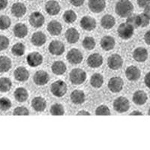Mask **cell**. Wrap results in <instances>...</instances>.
<instances>
[{"instance_id": "obj_42", "label": "cell", "mask_w": 150, "mask_h": 150, "mask_svg": "<svg viewBox=\"0 0 150 150\" xmlns=\"http://www.w3.org/2000/svg\"><path fill=\"white\" fill-rule=\"evenodd\" d=\"M96 115L97 116H110V110L108 106L100 105L96 108Z\"/></svg>"}, {"instance_id": "obj_40", "label": "cell", "mask_w": 150, "mask_h": 150, "mask_svg": "<svg viewBox=\"0 0 150 150\" xmlns=\"http://www.w3.org/2000/svg\"><path fill=\"white\" fill-rule=\"evenodd\" d=\"M11 19L6 15L0 16V29L5 30L11 26Z\"/></svg>"}, {"instance_id": "obj_18", "label": "cell", "mask_w": 150, "mask_h": 150, "mask_svg": "<svg viewBox=\"0 0 150 150\" xmlns=\"http://www.w3.org/2000/svg\"><path fill=\"white\" fill-rule=\"evenodd\" d=\"M11 13L12 14L16 17H23L26 13V7L22 2H15L13 4L11 7Z\"/></svg>"}, {"instance_id": "obj_27", "label": "cell", "mask_w": 150, "mask_h": 150, "mask_svg": "<svg viewBox=\"0 0 150 150\" xmlns=\"http://www.w3.org/2000/svg\"><path fill=\"white\" fill-rule=\"evenodd\" d=\"M62 26L57 21H51L47 25V31L52 35H59L62 33Z\"/></svg>"}, {"instance_id": "obj_21", "label": "cell", "mask_w": 150, "mask_h": 150, "mask_svg": "<svg viewBox=\"0 0 150 150\" xmlns=\"http://www.w3.org/2000/svg\"><path fill=\"white\" fill-rule=\"evenodd\" d=\"M71 100L72 103L74 104H82L85 102L86 101V95L83 91L78 90H74L71 93Z\"/></svg>"}, {"instance_id": "obj_28", "label": "cell", "mask_w": 150, "mask_h": 150, "mask_svg": "<svg viewBox=\"0 0 150 150\" xmlns=\"http://www.w3.org/2000/svg\"><path fill=\"white\" fill-rule=\"evenodd\" d=\"M14 34L18 38H23L28 34V28L25 24L20 23L14 27Z\"/></svg>"}, {"instance_id": "obj_31", "label": "cell", "mask_w": 150, "mask_h": 150, "mask_svg": "<svg viewBox=\"0 0 150 150\" xmlns=\"http://www.w3.org/2000/svg\"><path fill=\"white\" fill-rule=\"evenodd\" d=\"M52 71L56 75H62L67 70V67L63 62L56 61L51 66Z\"/></svg>"}, {"instance_id": "obj_51", "label": "cell", "mask_w": 150, "mask_h": 150, "mask_svg": "<svg viewBox=\"0 0 150 150\" xmlns=\"http://www.w3.org/2000/svg\"><path fill=\"white\" fill-rule=\"evenodd\" d=\"M77 116H84V115H86V116H89L90 112L86 110H80L77 112Z\"/></svg>"}, {"instance_id": "obj_9", "label": "cell", "mask_w": 150, "mask_h": 150, "mask_svg": "<svg viewBox=\"0 0 150 150\" xmlns=\"http://www.w3.org/2000/svg\"><path fill=\"white\" fill-rule=\"evenodd\" d=\"M26 62L30 67H33V68L38 67L42 64L43 56L38 52H32L28 54L26 57Z\"/></svg>"}, {"instance_id": "obj_38", "label": "cell", "mask_w": 150, "mask_h": 150, "mask_svg": "<svg viewBox=\"0 0 150 150\" xmlns=\"http://www.w3.org/2000/svg\"><path fill=\"white\" fill-rule=\"evenodd\" d=\"M63 19L67 23H72L77 20V14L74 11L68 10L64 13Z\"/></svg>"}, {"instance_id": "obj_54", "label": "cell", "mask_w": 150, "mask_h": 150, "mask_svg": "<svg viewBox=\"0 0 150 150\" xmlns=\"http://www.w3.org/2000/svg\"><path fill=\"white\" fill-rule=\"evenodd\" d=\"M29 1H32V0H29Z\"/></svg>"}, {"instance_id": "obj_39", "label": "cell", "mask_w": 150, "mask_h": 150, "mask_svg": "<svg viewBox=\"0 0 150 150\" xmlns=\"http://www.w3.org/2000/svg\"><path fill=\"white\" fill-rule=\"evenodd\" d=\"M82 45L86 50H92L96 47V41L92 37H86L83 41Z\"/></svg>"}, {"instance_id": "obj_20", "label": "cell", "mask_w": 150, "mask_h": 150, "mask_svg": "<svg viewBox=\"0 0 150 150\" xmlns=\"http://www.w3.org/2000/svg\"><path fill=\"white\" fill-rule=\"evenodd\" d=\"M101 47L102 49L105 51H109L114 48L115 45H116V41L115 39L112 36L106 35L102 38V39L101 40L100 42Z\"/></svg>"}, {"instance_id": "obj_53", "label": "cell", "mask_w": 150, "mask_h": 150, "mask_svg": "<svg viewBox=\"0 0 150 150\" xmlns=\"http://www.w3.org/2000/svg\"><path fill=\"white\" fill-rule=\"evenodd\" d=\"M149 12H150V10H149V5H146L145 8H144V12L143 13H145V14H148V15H149Z\"/></svg>"}, {"instance_id": "obj_12", "label": "cell", "mask_w": 150, "mask_h": 150, "mask_svg": "<svg viewBox=\"0 0 150 150\" xmlns=\"http://www.w3.org/2000/svg\"><path fill=\"white\" fill-rule=\"evenodd\" d=\"M34 83L38 86H44L50 80V76L46 71L42 70L38 71L33 77Z\"/></svg>"}, {"instance_id": "obj_8", "label": "cell", "mask_w": 150, "mask_h": 150, "mask_svg": "<svg viewBox=\"0 0 150 150\" xmlns=\"http://www.w3.org/2000/svg\"><path fill=\"white\" fill-rule=\"evenodd\" d=\"M123 59L119 54H112L108 59V65L111 70H119L122 67Z\"/></svg>"}, {"instance_id": "obj_33", "label": "cell", "mask_w": 150, "mask_h": 150, "mask_svg": "<svg viewBox=\"0 0 150 150\" xmlns=\"http://www.w3.org/2000/svg\"><path fill=\"white\" fill-rule=\"evenodd\" d=\"M103 83H104V77L101 74L96 73L91 77L90 84L94 88H96V89L101 88Z\"/></svg>"}, {"instance_id": "obj_30", "label": "cell", "mask_w": 150, "mask_h": 150, "mask_svg": "<svg viewBox=\"0 0 150 150\" xmlns=\"http://www.w3.org/2000/svg\"><path fill=\"white\" fill-rule=\"evenodd\" d=\"M14 96L15 99L18 102H24L29 98V93H28L27 90L23 87H19L16 90L14 91Z\"/></svg>"}, {"instance_id": "obj_29", "label": "cell", "mask_w": 150, "mask_h": 150, "mask_svg": "<svg viewBox=\"0 0 150 150\" xmlns=\"http://www.w3.org/2000/svg\"><path fill=\"white\" fill-rule=\"evenodd\" d=\"M116 24V20L111 14H105L101 20V25L104 29H110Z\"/></svg>"}, {"instance_id": "obj_14", "label": "cell", "mask_w": 150, "mask_h": 150, "mask_svg": "<svg viewBox=\"0 0 150 150\" xmlns=\"http://www.w3.org/2000/svg\"><path fill=\"white\" fill-rule=\"evenodd\" d=\"M103 64V57L99 53H92L87 59V65L90 68H96Z\"/></svg>"}, {"instance_id": "obj_16", "label": "cell", "mask_w": 150, "mask_h": 150, "mask_svg": "<svg viewBox=\"0 0 150 150\" xmlns=\"http://www.w3.org/2000/svg\"><path fill=\"white\" fill-rule=\"evenodd\" d=\"M45 10L48 14L55 16L59 13L61 7L58 2H56L55 0H50L45 5Z\"/></svg>"}, {"instance_id": "obj_34", "label": "cell", "mask_w": 150, "mask_h": 150, "mask_svg": "<svg viewBox=\"0 0 150 150\" xmlns=\"http://www.w3.org/2000/svg\"><path fill=\"white\" fill-rule=\"evenodd\" d=\"M12 86V83L8 77H1L0 78V92H8Z\"/></svg>"}, {"instance_id": "obj_4", "label": "cell", "mask_w": 150, "mask_h": 150, "mask_svg": "<svg viewBox=\"0 0 150 150\" xmlns=\"http://www.w3.org/2000/svg\"><path fill=\"white\" fill-rule=\"evenodd\" d=\"M134 28L127 23L120 24L117 29L119 36L123 40L130 39L134 35Z\"/></svg>"}, {"instance_id": "obj_45", "label": "cell", "mask_w": 150, "mask_h": 150, "mask_svg": "<svg viewBox=\"0 0 150 150\" xmlns=\"http://www.w3.org/2000/svg\"><path fill=\"white\" fill-rule=\"evenodd\" d=\"M8 38L5 35H0V51H3L7 49L9 46Z\"/></svg>"}, {"instance_id": "obj_15", "label": "cell", "mask_w": 150, "mask_h": 150, "mask_svg": "<svg viewBox=\"0 0 150 150\" xmlns=\"http://www.w3.org/2000/svg\"><path fill=\"white\" fill-rule=\"evenodd\" d=\"M89 8L93 13H100L105 9V0H89Z\"/></svg>"}, {"instance_id": "obj_13", "label": "cell", "mask_w": 150, "mask_h": 150, "mask_svg": "<svg viewBox=\"0 0 150 150\" xmlns=\"http://www.w3.org/2000/svg\"><path fill=\"white\" fill-rule=\"evenodd\" d=\"M80 26L86 31H92L96 27V21L90 16H85L80 21Z\"/></svg>"}, {"instance_id": "obj_19", "label": "cell", "mask_w": 150, "mask_h": 150, "mask_svg": "<svg viewBox=\"0 0 150 150\" xmlns=\"http://www.w3.org/2000/svg\"><path fill=\"white\" fill-rule=\"evenodd\" d=\"M140 71L138 68L134 65H131L127 68L125 71V76L130 81H137L140 77Z\"/></svg>"}, {"instance_id": "obj_52", "label": "cell", "mask_w": 150, "mask_h": 150, "mask_svg": "<svg viewBox=\"0 0 150 150\" xmlns=\"http://www.w3.org/2000/svg\"><path fill=\"white\" fill-rule=\"evenodd\" d=\"M129 115L130 116H143V114L140 112V111L134 110V111H132Z\"/></svg>"}, {"instance_id": "obj_5", "label": "cell", "mask_w": 150, "mask_h": 150, "mask_svg": "<svg viewBox=\"0 0 150 150\" xmlns=\"http://www.w3.org/2000/svg\"><path fill=\"white\" fill-rule=\"evenodd\" d=\"M113 109L118 112H125L129 110L130 103L128 99L125 97H119L113 101Z\"/></svg>"}, {"instance_id": "obj_2", "label": "cell", "mask_w": 150, "mask_h": 150, "mask_svg": "<svg viewBox=\"0 0 150 150\" xmlns=\"http://www.w3.org/2000/svg\"><path fill=\"white\" fill-rule=\"evenodd\" d=\"M70 81L74 85H80L86 80L87 75L85 71L81 68H74L69 74Z\"/></svg>"}, {"instance_id": "obj_7", "label": "cell", "mask_w": 150, "mask_h": 150, "mask_svg": "<svg viewBox=\"0 0 150 150\" xmlns=\"http://www.w3.org/2000/svg\"><path fill=\"white\" fill-rule=\"evenodd\" d=\"M83 59V57L82 53L78 49L73 48V49L70 50L67 54V59L71 64H73V65H77V64L81 63Z\"/></svg>"}, {"instance_id": "obj_26", "label": "cell", "mask_w": 150, "mask_h": 150, "mask_svg": "<svg viewBox=\"0 0 150 150\" xmlns=\"http://www.w3.org/2000/svg\"><path fill=\"white\" fill-rule=\"evenodd\" d=\"M65 38L69 44H75L80 38V33L75 28H69L65 33Z\"/></svg>"}, {"instance_id": "obj_11", "label": "cell", "mask_w": 150, "mask_h": 150, "mask_svg": "<svg viewBox=\"0 0 150 150\" xmlns=\"http://www.w3.org/2000/svg\"><path fill=\"white\" fill-rule=\"evenodd\" d=\"M48 49L51 54L60 56V55L63 54V53L65 52V45L61 41L55 40V41H52L50 42Z\"/></svg>"}, {"instance_id": "obj_36", "label": "cell", "mask_w": 150, "mask_h": 150, "mask_svg": "<svg viewBox=\"0 0 150 150\" xmlns=\"http://www.w3.org/2000/svg\"><path fill=\"white\" fill-rule=\"evenodd\" d=\"M50 111L53 116H63L65 114V109L61 104H53Z\"/></svg>"}, {"instance_id": "obj_23", "label": "cell", "mask_w": 150, "mask_h": 150, "mask_svg": "<svg viewBox=\"0 0 150 150\" xmlns=\"http://www.w3.org/2000/svg\"><path fill=\"white\" fill-rule=\"evenodd\" d=\"M133 57L138 62H144L148 59V51L144 47H137L134 51Z\"/></svg>"}, {"instance_id": "obj_32", "label": "cell", "mask_w": 150, "mask_h": 150, "mask_svg": "<svg viewBox=\"0 0 150 150\" xmlns=\"http://www.w3.org/2000/svg\"><path fill=\"white\" fill-rule=\"evenodd\" d=\"M11 68V60L6 56H0V73L8 71Z\"/></svg>"}, {"instance_id": "obj_43", "label": "cell", "mask_w": 150, "mask_h": 150, "mask_svg": "<svg viewBox=\"0 0 150 150\" xmlns=\"http://www.w3.org/2000/svg\"><path fill=\"white\" fill-rule=\"evenodd\" d=\"M13 114L14 116H28L29 112L26 107H17L14 110Z\"/></svg>"}, {"instance_id": "obj_35", "label": "cell", "mask_w": 150, "mask_h": 150, "mask_svg": "<svg viewBox=\"0 0 150 150\" xmlns=\"http://www.w3.org/2000/svg\"><path fill=\"white\" fill-rule=\"evenodd\" d=\"M26 51V47L22 43H17L11 48L12 54L15 56H22Z\"/></svg>"}, {"instance_id": "obj_49", "label": "cell", "mask_w": 150, "mask_h": 150, "mask_svg": "<svg viewBox=\"0 0 150 150\" xmlns=\"http://www.w3.org/2000/svg\"><path fill=\"white\" fill-rule=\"evenodd\" d=\"M144 40H145L146 43L147 45H150V32L148 31L144 35Z\"/></svg>"}, {"instance_id": "obj_50", "label": "cell", "mask_w": 150, "mask_h": 150, "mask_svg": "<svg viewBox=\"0 0 150 150\" xmlns=\"http://www.w3.org/2000/svg\"><path fill=\"white\" fill-rule=\"evenodd\" d=\"M144 83H145L147 88H149V72H148L146 74L145 78H144Z\"/></svg>"}, {"instance_id": "obj_47", "label": "cell", "mask_w": 150, "mask_h": 150, "mask_svg": "<svg viewBox=\"0 0 150 150\" xmlns=\"http://www.w3.org/2000/svg\"><path fill=\"white\" fill-rule=\"evenodd\" d=\"M150 0H137V2L140 8H145L146 5H149Z\"/></svg>"}, {"instance_id": "obj_3", "label": "cell", "mask_w": 150, "mask_h": 150, "mask_svg": "<svg viewBox=\"0 0 150 150\" xmlns=\"http://www.w3.org/2000/svg\"><path fill=\"white\" fill-rule=\"evenodd\" d=\"M50 90L52 94L56 97H62L66 94L68 90V86L63 80H56L50 86Z\"/></svg>"}, {"instance_id": "obj_25", "label": "cell", "mask_w": 150, "mask_h": 150, "mask_svg": "<svg viewBox=\"0 0 150 150\" xmlns=\"http://www.w3.org/2000/svg\"><path fill=\"white\" fill-rule=\"evenodd\" d=\"M148 100L147 94L144 91L138 90L134 93L133 95V101L135 104L139 106L143 105L146 104Z\"/></svg>"}, {"instance_id": "obj_37", "label": "cell", "mask_w": 150, "mask_h": 150, "mask_svg": "<svg viewBox=\"0 0 150 150\" xmlns=\"http://www.w3.org/2000/svg\"><path fill=\"white\" fill-rule=\"evenodd\" d=\"M127 19L126 23H128L129 25H131L134 29H137L140 26V18H139V15H137V14H131V15H129Z\"/></svg>"}, {"instance_id": "obj_10", "label": "cell", "mask_w": 150, "mask_h": 150, "mask_svg": "<svg viewBox=\"0 0 150 150\" xmlns=\"http://www.w3.org/2000/svg\"><path fill=\"white\" fill-rule=\"evenodd\" d=\"M29 23L35 28H40L44 25L45 22V17L40 12H33L29 17Z\"/></svg>"}, {"instance_id": "obj_48", "label": "cell", "mask_w": 150, "mask_h": 150, "mask_svg": "<svg viewBox=\"0 0 150 150\" xmlns=\"http://www.w3.org/2000/svg\"><path fill=\"white\" fill-rule=\"evenodd\" d=\"M8 0H0V10H4L8 5Z\"/></svg>"}, {"instance_id": "obj_17", "label": "cell", "mask_w": 150, "mask_h": 150, "mask_svg": "<svg viewBox=\"0 0 150 150\" xmlns=\"http://www.w3.org/2000/svg\"><path fill=\"white\" fill-rule=\"evenodd\" d=\"M14 78L20 82H25L29 80V73L28 70L24 67H18L14 72Z\"/></svg>"}, {"instance_id": "obj_6", "label": "cell", "mask_w": 150, "mask_h": 150, "mask_svg": "<svg viewBox=\"0 0 150 150\" xmlns=\"http://www.w3.org/2000/svg\"><path fill=\"white\" fill-rule=\"evenodd\" d=\"M123 86H124V81L121 77H113L109 80L108 86L111 92L118 93L122 90Z\"/></svg>"}, {"instance_id": "obj_24", "label": "cell", "mask_w": 150, "mask_h": 150, "mask_svg": "<svg viewBox=\"0 0 150 150\" xmlns=\"http://www.w3.org/2000/svg\"><path fill=\"white\" fill-rule=\"evenodd\" d=\"M47 37L45 33L41 32H36L32 36L31 41L33 43V45L36 47H41L44 45L46 43Z\"/></svg>"}, {"instance_id": "obj_44", "label": "cell", "mask_w": 150, "mask_h": 150, "mask_svg": "<svg viewBox=\"0 0 150 150\" xmlns=\"http://www.w3.org/2000/svg\"><path fill=\"white\" fill-rule=\"evenodd\" d=\"M140 18V26L141 27H146L149 24V15L145 14V13H142L139 15Z\"/></svg>"}, {"instance_id": "obj_22", "label": "cell", "mask_w": 150, "mask_h": 150, "mask_svg": "<svg viewBox=\"0 0 150 150\" xmlns=\"http://www.w3.org/2000/svg\"><path fill=\"white\" fill-rule=\"evenodd\" d=\"M32 107L37 112H43L47 107V101L42 97H35L32 101Z\"/></svg>"}, {"instance_id": "obj_41", "label": "cell", "mask_w": 150, "mask_h": 150, "mask_svg": "<svg viewBox=\"0 0 150 150\" xmlns=\"http://www.w3.org/2000/svg\"><path fill=\"white\" fill-rule=\"evenodd\" d=\"M11 101L8 98H0V110L2 111H7L11 108Z\"/></svg>"}, {"instance_id": "obj_46", "label": "cell", "mask_w": 150, "mask_h": 150, "mask_svg": "<svg viewBox=\"0 0 150 150\" xmlns=\"http://www.w3.org/2000/svg\"><path fill=\"white\" fill-rule=\"evenodd\" d=\"M84 1L85 0H70V2L75 7H80L84 3Z\"/></svg>"}, {"instance_id": "obj_1", "label": "cell", "mask_w": 150, "mask_h": 150, "mask_svg": "<svg viewBox=\"0 0 150 150\" xmlns=\"http://www.w3.org/2000/svg\"><path fill=\"white\" fill-rule=\"evenodd\" d=\"M115 10L119 16L122 17H127L132 14L134 5L129 0H120L116 3Z\"/></svg>"}]
</instances>
